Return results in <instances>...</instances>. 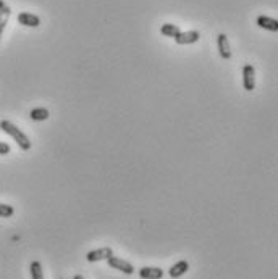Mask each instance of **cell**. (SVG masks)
I'll return each instance as SVG.
<instances>
[{"mask_svg": "<svg viewBox=\"0 0 278 279\" xmlns=\"http://www.w3.org/2000/svg\"><path fill=\"white\" fill-rule=\"evenodd\" d=\"M160 33H162L163 36H168V37H176V36L181 33V31H180L178 26H176V24L167 23V24H163V26L160 28Z\"/></svg>", "mask_w": 278, "mask_h": 279, "instance_id": "11", "label": "cell"}, {"mask_svg": "<svg viewBox=\"0 0 278 279\" xmlns=\"http://www.w3.org/2000/svg\"><path fill=\"white\" fill-rule=\"evenodd\" d=\"M243 84L246 91H254L256 87V71L252 65H244L243 68Z\"/></svg>", "mask_w": 278, "mask_h": 279, "instance_id": "3", "label": "cell"}, {"mask_svg": "<svg viewBox=\"0 0 278 279\" xmlns=\"http://www.w3.org/2000/svg\"><path fill=\"white\" fill-rule=\"evenodd\" d=\"M18 23L23 24V26H28V28H37L41 24V18L37 15L28 13V11H23V13L18 15Z\"/></svg>", "mask_w": 278, "mask_h": 279, "instance_id": "6", "label": "cell"}, {"mask_svg": "<svg viewBox=\"0 0 278 279\" xmlns=\"http://www.w3.org/2000/svg\"><path fill=\"white\" fill-rule=\"evenodd\" d=\"M15 213L13 207L7 204H0V218H10Z\"/></svg>", "mask_w": 278, "mask_h": 279, "instance_id": "14", "label": "cell"}, {"mask_svg": "<svg viewBox=\"0 0 278 279\" xmlns=\"http://www.w3.org/2000/svg\"><path fill=\"white\" fill-rule=\"evenodd\" d=\"M0 129L3 132H7L8 136H11L16 141V144L20 145L23 150H29L31 149V141L28 139V136L24 134L23 131H20L16 128L13 123L7 121V119H3V121H0Z\"/></svg>", "mask_w": 278, "mask_h": 279, "instance_id": "1", "label": "cell"}, {"mask_svg": "<svg viewBox=\"0 0 278 279\" xmlns=\"http://www.w3.org/2000/svg\"><path fill=\"white\" fill-rule=\"evenodd\" d=\"M74 279H84V278H83V276H79V275H78V276H74Z\"/></svg>", "mask_w": 278, "mask_h": 279, "instance_id": "18", "label": "cell"}, {"mask_svg": "<svg viewBox=\"0 0 278 279\" xmlns=\"http://www.w3.org/2000/svg\"><path fill=\"white\" fill-rule=\"evenodd\" d=\"M29 116L31 119H34V121H44V119L49 118V112L46 109H34V110H31Z\"/></svg>", "mask_w": 278, "mask_h": 279, "instance_id": "12", "label": "cell"}, {"mask_svg": "<svg viewBox=\"0 0 278 279\" xmlns=\"http://www.w3.org/2000/svg\"><path fill=\"white\" fill-rule=\"evenodd\" d=\"M163 270L155 268V266H144L139 270V278L141 279H162Z\"/></svg>", "mask_w": 278, "mask_h": 279, "instance_id": "8", "label": "cell"}, {"mask_svg": "<svg viewBox=\"0 0 278 279\" xmlns=\"http://www.w3.org/2000/svg\"><path fill=\"white\" fill-rule=\"evenodd\" d=\"M107 262H109V266H112L113 270H118L125 273V275H133L135 273V268H133V265L130 262H126V260H122L118 257H109L107 258Z\"/></svg>", "mask_w": 278, "mask_h": 279, "instance_id": "2", "label": "cell"}, {"mask_svg": "<svg viewBox=\"0 0 278 279\" xmlns=\"http://www.w3.org/2000/svg\"><path fill=\"white\" fill-rule=\"evenodd\" d=\"M7 154H10V145L0 142V155H7Z\"/></svg>", "mask_w": 278, "mask_h": 279, "instance_id": "16", "label": "cell"}, {"mask_svg": "<svg viewBox=\"0 0 278 279\" xmlns=\"http://www.w3.org/2000/svg\"><path fill=\"white\" fill-rule=\"evenodd\" d=\"M257 26L262 29H267V31H278V21L274 20V18L261 15L257 18Z\"/></svg>", "mask_w": 278, "mask_h": 279, "instance_id": "10", "label": "cell"}, {"mask_svg": "<svg viewBox=\"0 0 278 279\" xmlns=\"http://www.w3.org/2000/svg\"><path fill=\"white\" fill-rule=\"evenodd\" d=\"M8 18H10V8L5 11V13L0 16V37H2V34H3V29H5V26H7V23H8Z\"/></svg>", "mask_w": 278, "mask_h": 279, "instance_id": "15", "label": "cell"}, {"mask_svg": "<svg viewBox=\"0 0 278 279\" xmlns=\"http://www.w3.org/2000/svg\"><path fill=\"white\" fill-rule=\"evenodd\" d=\"M112 255H113V252H112L110 247H102V249L91 250L86 255V258H87V262H100V260H107Z\"/></svg>", "mask_w": 278, "mask_h": 279, "instance_id": "5", "label": "cell"}, {"mask_svg": "<svg viewBox=\"0 0 278 279\" xmlns=\"http://www.w3.org/2000/svg\"><path fill=\"white\" fill-rule=\"evenodd\" d=\"M199 31H186V33H180L176 37H173L176 44L180 46H188V44H194L199 41Z\"/></svg>", "mask_w": 278, "mask_h": 279, "instance_id": "4", "label": "cell"}, {"mask_svg": "<svg viewBox=\"0 0 278 279\" xmlns=\"http://www.w3.org/2000/svg\"><path fill=\"white\" fill-rule=\"evenodd\" d=\"M217 46H218V52H220V56H222L223 60H228L231 56V50H230V44H228V37L226 34H218L217 37Z\"/></svg>", "mask_w": 278, "mask_h": 279, "instance_id": "7", "label": "cell"}, {"mask_svg": "<svg viewBox=\"0 0 278 279\" xmlns=\"http://www.w3.org/2000/svg\"><path fill=\"white\" fill-rule=\"evenodd\" d=\"M7 10H8V7H7V5H5L3 0H0V16H2Z\"/></svg>", "mask_w": 278, "mask_h": 279, "instance_id": "17", "label": "cell"}, {"mask_svg": "<svg viewBox=\"0 0 278 279\" xmlns=\"http://www.w3.org/2000/svg\"><path fill=\"white\" fill-rule=\"evenodd\" d=\"M188 270H189V263L186 262V260H180L178 263H175L172 268L168 270V275L172 276L173 279H176V278H180V276L185 275Z\"/></svg>", "mask_w": 278, "mask_h": 279, "instance_id": "9", "label": "cell"}, {"mask_svg": "<svg viewBox=\"0 0 278 279\" xmlns=\"http://www.w3.org/2000/svg\"><path fill=\"white\" fill-rule=\"evenodd\" d=\"M31 270V278L33 279H44V273H42V266L39 262H33L29 266Z\"/></svg>", "mask_w": 278, "mask_h": 279, "instance_id": "13", "label": "cell"}]
</instances>
